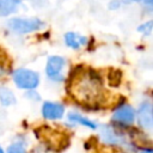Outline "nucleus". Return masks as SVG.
<instances>
[{
	"label": "nucleus",
	"mask_w": 153,
	"mask_h": 153,
	"mask_svg": "<svg viewBox=\"0 0 153 153\" xmlns=\"http://www.w3.org/2000/svg\"><path fill=\"white\" fill-rule=\"evenodd\" d=\"M99 87L100 82L98 78L86 76V79L78 81V96L74 97L82 99L85 103H90L91 100H96L99 97Z\"/></svg>",
	"instance_id": "obj_1"
},
{
	"label": "nucleus",
	"mask_w": 153,
	"mask_h": 153,
	"mask_svg": "<svg viewBox=\"0 0 153 153\" xmlns=\"http://www.w3.org/2000/svg\"><path fill=\"white\" fill-rule=\"evenodd\" d=\"M13 81L19 88L35 90L39 84V76L31 69L19 68L13 72Z\"/></svg>",
	"instance_id": "obj_2"
},
{
	"label": "nucleus",
	"mask_w": 153,
	"mask_h": 153,
	"mask_svg": "<svg viewBox=\"0 0 153 153\" xmlns=\"http://www.w3.org/2000/svg\"><path fill=\"white\" fill-rule=\"evenodd\" d=\"M7 26L17 33H27L39 30L43 23L38 18H12L7 22Z\"/></svg>",
	"instance_id": "obj_3"
},
{
	"label": "nucleus",
	"mask_w": 153,
	"mask_h": 153,
	"mask_svg": "<svg viewBox=\"0 0 153 153\" xmlns=\"http://www.w3.org/2000/svg\"><path fill=\"white\" fill-rule=\"evenodd\" d=\"M65 65H66V60L61 56L49 57V60L47 62V67H45V73H47L48 78L54 81H62L65 79L63 74H62Z\"/></svg>",
	"instance_id": "obj_4"
},
{
	"label": "nucleus",
	"mask_w": 153,
	"mask_h": 153,
	"mask_svg": "<svg viewBox=\"0 0 153 153\" xmlns=\"http://www.w3.org/2000/svg\"><path fill=\"white\" fill-rule=\"evenodd\" d=\"M137 122L139 126L146 130H151L153 127V115H152V104L146 100L141 103L137 109Z\"/></svg>",
	"instance_id": "obj_5"
},
{
	"label": "nucleus",
	"mask_w": 153,
	"mask_h": 153,
	"mask_svg": "<svg viewBox=\"0 0 153 153\" xmlns=\"http://www.w3.org/2000/svg\"><path fill=\"white\" fill-rule=\"evenodd\" d=\"M134 120H135V111L128 104H123V105L118 106L112 115V121L124 124V126L131 124L134 122Z\"/></svg>",
	"instance_id": "obj_6"
},
{
	"label": "nucleus",
	"mask_w": 153,
	"mask_h": 153,
	"mask_svg": "<svg viewBox=\"0 0 153 153\" xmlns=\"http://www.w3.org/2000/svg\"><path fill=\"white\" fill-rule=\"evenodd\" d=\"M100 136L103 137L104 142L110 143V145H118V143L126 142V139L122 135V133L117 131L116 129H114L110 126H103L102 127V129H100Z\"/></svg>",
	"instance_id": "obj_7"
},
{
	"label": "nucleus",
	"mask_w": 153,
	"mask_h": 153,
	"mask_svg": "<svg viewBox=\"0 0 153 153\" xmlns=\"http://www.w3.org/2000/svg\"><path fill=\"white\" fill-rule=\"evenodd\" d=\"M42 114L48 120H59L65 114V108L54 102H45L42 106Z\"/></svg>",
	"instance_id": "obj_8"
},
{
	"label": "nucleus",
	"mask_w": 153,
	"mask_h": 153,
	"mask_svg": "<svg viewBox=\"0 0 153 153\" xmlns=\"http://www.w3.org/2000/svg\"><path fill=\"white\" fill-rule=\"evenodd\" d=\"M65 42L68 47H71L73 49H79L80 47H82L87 43V38L85 36H81L75 32H67L65 35Z\"/></svg>",
	"instance_id": "obj_9"
},
{
	"label": "nucleus",
	"mask_w": 153,
	"mask_h": 153,
	"mask_svg": "<svg viewBox=\"0 0 153 153\" xmlns=\"http://www.w3.org/2000/svg\"><path fill=\"white\" fill-rule=\"evenodd\" d=\"M20 6V0H0V17L14 13Z\"/></svg>",
	"instance_id": "obj_10"
},
{
	"label": "nucleus",
	"mask_w": 153,
	"mask_h": 153,
	"mask_svg": "<svg viewBox=\"0 0 153 153\" xmlns=\"http://www.w3.org/2000/svg\"><path fill=\"white\" fill-rule=\"evenodd\" d=\"M68 120H69L71 122H73V123L88 127L90 129H96V128H97V124H96L93 121H91V120H88V118H86V117H84L82 115H79V114L71 112V114L68 115Z\"/></svg>",
	"instance_id": "obj_11"
},
{
	"label": "nucleus",
	"mask_w": 153,
	"mask_h": 153,
	"mask_svg": "<svg viewBox=\"0 0 153 153\" xmlns=\"http://www.w3.org/2000/svg\"><path fill=\"white\" fill-rule=\"evenodd\" d=\"M0 102L4 106H10L16 104V97L13 96L12 91L7 87H0Z\"/></svg>",
	"instance_id": "obj_12"
},
{
	"label": "nucleus",
	"mask_w": 153,
	"mask_h": 153,
	"mask_svg": "<svg viewBox=\"0 0 153 153\" xmlns=\"http://www.w3.org/2000/svg\"><path fill=\"white\" fill-rule=\"evenodd\" d=\"M7 153H26V151H25L24 146L20 143H12L7 148Z\"/></svg>",
	"instance_id": "obj_13"
},
{
	"label": "nucleus",
	"mask_w": 153,
	"mask_h": 153,
	"mask_svg": "<svg viewBox=\"0 0 153 153\" xmlns=\"http://www.w3.org/2000/svg\"><path fill=\"white\" fill-rule=\"evenodd\" d=\"M137 30H139L140 32L145 33V35H149L151 31H152V22H148V23H146V24L140 25V26L137 27Z\"/></svg>",
	"instance_id": "obj_14"
},
{
	"label": "nucleus",
	"mask_w": 153,
	"mask_h": 153,
	"mask_svg": "<svg viewBox=\"0 0 153 153\" xmlns=\"http://www.w3.org/2000/svg\"><path fill=\"white\" fill-rule=\"evenodd\" d=\"M146 4H147V6H152V2H153V0H143Z\"/></svg>",
	"instance_id": "obj_15"
},
{
	"label": "nucleus",
	"mask_w": 153,
	"mask_h": 153,
	"mask_svg": "<svg viewBox=\"0 0 153 153\" xmlns=\"http://www.w3.org/2000/svg\"><path fill=\"white\" fill-rule=\"evenodd\" d=\"M140 153H152V149H151V148H148V149H143V151H141Z\"/></svg>",
	"instance_id": "obj_16"
},
{
	"label": "nucleus",
	"mask_w": 153,
	"mask_h": 153,
	"mask_svg": "<svg viewBox=\"0 0 153 153\" xmlns=\"http://www.w3.org/2000/svg\"><path fill=\"white\" fill-rule=\"evenodd\" d=\"M0 153H4V149H2L1 147H0Z\"/></svg>",
	"instance_id": "obj_17"
},
{
	"label": "nucleus",
	"mask_w": 153,
	"mask_h": 153,
	"mask_svg": "<svg viewBox=\"0 0 153 153\" xmlns=\"http://www.w3.org/2000/svg\"><path fill=\"white\" fill-rule=\"evenodd\" d=\"M131 1H139V0H131Z\"/></svg>",
	"instance_id": "obj_18"
}]
</instances>
